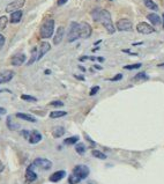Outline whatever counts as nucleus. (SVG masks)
<instances>
[{"label":"nucleus","instance_id":"29","mask_svg":"<svg viewBox=\"0 0 164 184\" xmlns=\"http://www.w3.org/2000/svg\"><path fill=\"white\" fill-rule=\"evenodd\" d=\"M99 14H101V8H95L94 11L91 12V16H93V20L96 22L99 21Z\"/></svg>","mask_w":164,"mask_h":184},{"label":"nucleus","instance_id":"6","mask_svg":"<svg viewBox=\"0 0 164 184\" xmlns=\"http://www.w3.org/2000/svg\"><path fill=\"white\" fill-rule=\"evenodd\" d=\"M33 166H36L37 168L39 169H43V170H49L52 168V162L47 159H43V158H37L35 159Z\"/></svg>","mask_w":164,"mask_h":184},{"label":"nucleus","instance_id":"28","mask_svg":"<svg viewBox=\"0 0 164 184\" xmlns=\"http://www.w3.org/2000/svg\"><path fill=\"white\" fill-rule=\"evenodd\" d=\"M82 180L80 178V177H77V175H74V174H72L69 177H68V183L69 184H77L80 183Z\"/></svg>","mask_w":164,"mask_h":184},{"label":"nucleus","instance_id":"23","mask_svg":"<svg viewBox=\"0 0 164 184\" xmlns=\"http://www.w3.org/2000/svg\"><path fill=\"white\" fill-rule=\"evenodd\" d=\"M91 154H93V156H94V158L99 159V160H105V159H106V155H105L104 153H102L101 151H97V150L91 151Z\"/></svg>","mask_w":164,"mask_h":184},{"label":"nucleus","instance_id":"22","mask_svg":"<svg viewBox=\"0 0 164 184\" xmlns=\"http://www.w3.org/2000/svg\"><path fill=\"white\" fill-rule=\"evenodd\" d=\"M143 4H144V6H146L147 8L152 10V11H154V12L158 11V6L156 5V2L153 1V0H143Z\"/></svg>","mask_w":164,"mask_h":184},{"label":"nucleus","instance_id":"15","mask_svg":"<svg viewBox=\"0 0 164 184\" xmlns=\"http://www.w3.org/2000/svg\"><path fill=\"white\" fill-rule=\"evenodd\" d=\"M26 180H27L28 182H34V181L37 180V174L33 170V164L29 166V167L27 168V170H26Z\"/></svg>","mask_w":164,"mask_h":184},{"label":"nucleus","instance_id":"39","mask_svg":"<svg viewBox=\"0 0 164 184\" xmlns=\"http://www.w3.org/2000/svg\"><path fill=\"white\" fill-rule=\"evenodd\" d=\"M22 133H23L24 138H26V139H28V137H29V132H28V131H22Z\"/></svg>","mask_w":164,"mask_h":184},{"label":"nucleus","instance_id":"20","mask_svg":"<svg viewBox=\"0 0 164 184\" xmlns=\"http://www.w3.org/2000/svg\"><path fill=\"white\" fill-rule=\"evenodd\" d=\"M37 58H38V48H34L31 50V57L28 60L27 65H33L35 62H37Z\"/></svg>","mask_w":164,"mask_h":184},{"label":"nucleus","instance_id":"16","mask_svg":"<svg viewBox=\"0 0 164 184\" xmlns=\"http://www.w3.org/2000/svg\"><path fill=\"white\" fill-rule=\"evenodd\" d=\"M65 176H66L65 170H58V172H55V173H53L51 176H50V181H51V182H53V183H55V182L61 181Z\"/></svg>","mask_w":164,"mask_h":184},{"label":"nucleus","instance_id":"3","mask_svg":"<svg viewBox=\"0 0 164 184\" xmlns=\"http://www.w3.org/2000/svg\"><path fill=\"white\" fill-rule=\"evenodd\" d=\"M93 33V28L91 26L87 23V22H82V23H79V35H80V38H83V40H87L91 36Z\"/></svg>","mask_w":164,"mask_h":184},{"label":"nucleus","instance_id":"14","mask_svg":"<svg viewBox=\"0 0 164 184\" xmlns=\"http://www.w3.org/2000/svg\"><path fill=\"white\" fill-rule=\"evenodd\" d=\"M28 140L30 144H38L39 141L42 140V134L38 132L37 130H34L29 133V137H28Z\"/></svg>","mask_w":164,"mask_h":184},{"label":"nucleus","instance_id":"43","mask_svg":"<svg viewBox=\"0 0 164 184\" xmlns=\"http://www.w3.org/2000/svg\"><path fill=\"white\" fill-rule=\"evenodd\" d=\"M2 170H4V164H2V163L0 162V173H1Z\"/></svg>","mask_w":164,"mask_h":184},{"label":"nucleus","instance_id":"11","mask_svg":"<svg viewBox=\"0 0 164 184\" xmlns=\"http://www.w3.org/2000/svg\"><path fill=\"white\" fill-rule=\"evenodd\" d=\"M50 49H51L50 43H47V42H42L41 45H39V48H38V58H37V62L41 60L44 56L50 51Z\"/></svg>","mask_w":164,"mask_h":184},{"label":"nucleus","instance_id":"32","mask_svg":"<svg viewBox=\"0 0 164 184\" xmlns=\"http://www.w3.org/2000/svg\"><path fill=\"white\" fill-rule=\"evenodd\" d=\"M21 98L22 100H24V101H30V102H36V101H37V98L36 97H33V96H30V95H26V94L21 95Z\"/></svg>","mask_w":164,"mask_h":184},{"label":"nucleus","instance_id":"35","mask_svg":"<svg viewBox=\"0 0 164 184\" xmlns=\"http://www.w3.org/2000/svg\"><path fill=\"white\" fill-rule=\"evenodd\" d=\"M50 106H52V107H63L64 103H63L61 101H52V102L50 103Z\"/></svg>","mask_w":164,"mask_h":184},{"label":"nucleus","instance_id":"8","mask_svg":"<svg viewBox=\"0 0 164 184\" xmlns=\"http://www.w3.org/2000/svg\"><path fill=\"white\" fill-rule=\"evenodd\" d=\"M116 27H117V29L119 32H128V30L132 29L133 24H132V22L128 19H120V20L117 21Z\"/></svg>","mask_w":164,"mask_h":184},{"label":"nucleus","instance_id":"21","mask_svg":"<svg viewBox=\"0 0 164 184\" xmlns=\"http://www.w3.org/2000/svg\"><path fill=\"white\" fill-rule=\"evenodd\" d=\"M64 134H65V129L63 126H55V129H53V131H52V136L55 138H60Z\"/></svg>","mask_w":164,"mask_h":184},{"label":"nucleus","instance_id":"42","mask_svg":"<svg viewBox=\"0 0 164 184\" xmlns=\"http://www.w3.org/2000/svg\"><path fill=\"white\" fill-rule=\"evenodd\" d=\"M77 79H80V80H85V78L83 76H74Z\"/></svg>","mask_w":164,"mask_h":184},{"label":"nucleus","instance_id":"5","mask_svg":"<svg viewBox=\"0 0 164 184\" xmlns=\"http://www.w3.org/2000/svg\"><path fill=\"white\" fill-rule=\"evenodd\" d=\"M89 173H90V170H89V168H88L87 166H85V164H77V166L74 167L72 174L77 175V177H80L81 180H85V178L88 177Z\"/></svg>","mask_w":164,"mask_h":184},{"label":"nucleus","instance_id":"38","mask_svg":"<svg viewBox=\"0 0 164 184\" xmlns=\"http://www.w3.org/2000/svg\"><path fill=\"white\" fill-rule=\"evenodd\" d=\"M67 1H68V0H58L57 4H58V6H63V5H65Z\"/></svg>","mask_w":164,"mask_h":184},{"label":"nucleus","instance_id":"33","mask_svg":"<svg viewBox=\"0 0 164 184\" xmlns=\"http://www.w3.org/2000/svg\"><path fill=\"white\" fill-rule=\"evenodd\" d=\"M140 79H148V76H147V74L144 72H141V73H139V74L135 76L134 80H140Z\"/></svg>","mask_w":164,"mask_h":184},{"label":"nucleus","instance_id":"2","mask_svg":"<svg viewBox=\"0 0 164 184\" xmlns=\"http://www.w3.org/2000/svg\"><path fill=\"white\" fill-rule=\"evenodd\" d=\"M53 32H55V20L50 19V20H46L42 24L39 35L42 38H50L53 35Z\"/></svg>","mask_w":164,"mask_h":184},{"label":"nucleus","instance_id":"7","mask_svg":"<svg viewBox=\"0 0 164 184\" xmlns=\"http://www.w3.org/2000/svg\"><path fill=\"white\" fill-rule=\"evenodd\" d=\"M136 30H138V33L143 34V35H149V34H153L156 32L153 26L148 24L147 22H140V23H138L136 24Z\"/></svg>","mask_w":164,"mask_h":184},{"label":"nucleus","instance_id":"17","mask_svg":"<svg viewBox=\"0 0 164 184\" xmlns=\"http://www.w3.org/2000/svg\"><path fill=\"white\" fill-rule=\"evenodd\" d=\"M147 19H148V21L152 22L153 26H160V24L162 23V20H161V18H160V15H157L156 13H150V14H148V15H147Z\"/></svg>","mask_w":164,"mask_h":184},{"label":"nucleus","instance_id":"18","mask_svg":"<svg viewBox=\"0 0 164 184\" xmlns=\"http://www.w3.org/2000/svg\"><path fill=\"white\" fill-rule=\"evenodd\" d=\"M16 117L20 119H23V120H27V122H30V123L37 122V119L35 118L34 116L29 115V114H24V112H17L16 114Z\"/></svg>","mask_w":164,"mask_h":184},{"label":"nucleus","instance_id":"10","mask_svg":"<svg viewBox=\"0 0 164 184\" xmlns=\"http://www.w3.org/2000/svg\"><path fill=\"white\" fill-rule=\"evenodd\" d=\"M14 71L12 70H5V71H1L0 72V85L1 84H7L12 79L14 78Z\"/></svg>","mask_w":164,"mask_h":184},{"label":"nucleus","instance_id":"1","mask_svg":"<svg viewBox=\"0 0 164 184\" xmlns=\"http://www.w3.org/2000/svg\"><path fill=\"white\" fill-rule=\"evenodd\" d=\"M103 27L106 29V32L109 34H114L116 33V27L112 22V19H111V14H110L109 11L106 10H101V14H99V21Z\"/></svg>","mask_w":164,"mask_h":184},{"label":"nucleus","instance_id":"25","mask_svg":"<svg viewBox=\"0 0 164 184\" xmlns=\"http://www.w3.org/2000/svg\"><path fill=\"white\" fill-rule=\"evenodd\" d=\"M75 151H77V154L83 155V154L86 153V146H85L82 142H79V144L75 145Z\"/></svg>","mask_w":164,"mask_h":184},{"label":"nucleus","instance_id":"26","mask_svg":"<svg viewBox=\"0 0 164 184\" xmlns=\"http://www.w3.org/2000/svg\"><path fill=\"white\" fill-rule=\"evenodd\" d=\"M67 115V112L66 111H52L51 114H50V117L51 118H60V117H64Z\"/></svg>","mask_w":164,"mask_h":184},{"label":"nucleus","instance_id":"40","mask_svg":"<svg viewBox=\"0 0 164 184\" xmlns=\"http://www.w3.org/2000/svg\"><path fill=\"white\" fill-rule=\"evenodd\" d=\"M0 114H1V115L6 114V109H5V108H1V107H0Z\"/></svg>","mask_w":164,"mask_h":184},{"label":"nucleus","instance_id":"24","mask_svg":"<svg viewBox=\"0 0 164 184\" xmlns=\"http://www.w3.org/2000/svg\"><path fill=\"white\" fill-rule=\"evenodd\" d=\"M7 24H8V18L7 16H0V33L7 27Z\"/></svg>","mask_w":164,"mask_h":184},{"label":"nucleus","instance_id":"9","mask_svg":"<svg viewBox=\"0 0 164 184\" xmlns=\"http://www.w3.org/2000/svg\"><path fill=\"white\" fill-rule=\"evenodd\" d=\"M24 4H26V0H13L6 6V12L9 13V12L19 11L24 6Z\"/></svg>","mask_w":164,"mask_h":184},{"label":"nucleus","instance_id":"44","mask_svg":"<svg viewBox=\"0 0 164 184\" xmlns=\"http://www.w3.org/2000/svg\"><path fill=\"white\" fill-rule=\"evenodd\" d=\"M94 67H95L96 70H102V67H101V66H99V65H95V66H94Z\"/></svg>","mask_w":164,"mask_h":184},{"label":"nucleus","instance_id":"47","mask_svg":"<svg viewBox=\"0 0 164 184\" xmlns=\"http://www.w3.org/2000/svg\"><path fill=\"white\" fill-rule=\"evenodd\" d=\"M158 67H164V63H162V64H160V65H158Z\"/></svg>","mask_w":164,"mask_h":184},{"label":"nucleus","instance_id":"4","mask_svg":"<svg viewBox=\"0 0 164 184\" xmlns=\"http://www.w3.org/2000/svg\"><path fill=\"white\" fill-rule=\"evenodd\" d=\"M77 38H80V35H79V23L77 22H72L71 26H69V30L67 34V41L69 43L77 41Z\"/></svg>","mask_w":164,"mask_h":184},{"label":"nucleus","instance_id":"31","mask_svg":"<svg viewBox=\"0 0 164 184\" xmlns=\"http://www.w3.org/2000/svg\"><path fill=\"white\" fill-rule=\"evenodd\" d=\"M7 126L9 128V130H16V129H19V128H20L17 124H15V125H14V124L12 123L11 117H8V118H7Z\"/></svg>","mask_w":164,"mask_h":184},{"label":"nucleus","instance_id":"37","mask_svg":"<svg viewBox=\"0 0 164 184\" xmlns=\"http://www.w3.org/2000/svg\"><path fill=\"white\" fill-rule=\"evenodd\" d=\"M121 79H122V74H117L114 78L110 79V81H118V80H121Z\"/></svg>","mask_w":164,"mask_h":184},{"label":"nucleus","instance_id":"27","mask_svg":"<svg viewBox=\"0 0 164 184\" xmlns=\"http://www.w3.org/2000/svg\"><path fill=\"white\" fill-rule=\"evenodd\" d=\"M79 141V136H73V137H69L64 140V144L65 145H74Z\"/></svg>","mask_w":164,"mask_h":184},{"label":"nucleus","instance_id":"12","mask_svg":"<svg viewBox=\"0 0 164 184\" xmlns=\"http://www.w3.org/2000/svg\"><path fill=\"white\" fill-rule=\"evenodd\" d=\"M26 62V54H16L12 57L11 64L13 66H21Z\"/></svg>","mask_w":164,"mask_h":184},{"label":"nucleus","instance_id":"34","mask_svg":"<svg viewBox=\"0 0 164 184\" xmlns=\"http://www.w3.org/2000/svg\"><path fill=\"white\" fill-rule=\"evenodd\" d=\"M99 90V87L98 86H95L91 88V90H90V93H89V95L90 96H94V95H96L97 94V92Z\"/></svg>","mask_w":164,"mask_h":184},{"label":"nucleus","instance_id":"46","mask_svg":"<svg viewBox=\"0 0 164 184\" xmlns=\"http://www.w3.org/2000/svg\"><path fill=\"white\" fill-rule=\"evenodd\" d=\"M98 60L99 62H103V60H104V58H103V57H98Z\"/></svg>","mask_w":164,"mask_h":184},{"label":"nucleus","instance_id":"13","mask_svg":"<svg viewBox=\"0 0 164 184\" xmlns=\"http://www.w3.org/2000/svg\"><path fill=\"white\" fill-rule=\"evenodd\" d=\"M64 35H65V28L64 27H59L57 30H55V35L53 37V44L58 45V44L61 43L63 38H64Z\"/></svg>","mask_w":164,"mask_h":184},{"label":"nucleus","instance_id":"30","mask_svg":"<svg viewBox=\"0 0 164 184\" xmlns=\"http://www.w3.org/2000/svg\"><path fill=\"white\" fill-rule=\"evenodd\" d=\"M142 66V64L141 63H136V64H132V65H126V66H124V68L125 70H138V68H140Z\"/></svg>","mask_w":164,"mask_h":184},{"label":"nucleus","instance_id":"36","mask_svg":"<svg viewBox=\"0 0 164 184\" xmlns=\"http://www.w3.org/2000/svg\"><path fill=\"white\" fill-rule=\"evenodd\" d=\"M5 42H6V40H5V36L0 34V50H1L2 48H4V45H5Z\"/></svg>","mask_w":164,"mask_h":184},{"label":"nucleus","instance_id":"45","mask_svg":"<svg viewBox=\"0 0 164 184\" xmlns=\"http://www.w3.org/2000/svg\"><path fill=\"white\" fill-rule=\"evenodd\" d=\"M162 26H163V29H164V13L163 15H162Z\"/></svg>","mask_w":164,"mask_h":184},{"label":"nucleus","instance_id":"41","mask_svg":"<svg viewBox=\"0 0 164 184\" xmlns=\"http://www.w3.org/2000/svg\"><path fill=\"white\" fill-rule=\"evenodd\" d=\"M86 138H87V140L89 141V142H90V144H91V145H95V142H94V141L91 140V139H90V138H89V137H88V136H86Z\"/></svg>","mask_w":164,"mask_h":184},{"label":"nucleus","instance_id":"19","mask_svg":"<svg viewBox=\"0 0 164 184\" xmlns=\"http://www.w3.org/2000/svg\"><path fill=\"white\" fill-rule=\"evenodd\" d=\"M22 15H23V13H22L21 10L15 11V12H12L11 22L12 23H17V22H20L21 21V19H22Z\"/></svg>","mask_w":164,"mask_h":184},{"label":"nucleus","instance_id":"48","mask_svg":"<svg viewBox=\"0 0 164 184\" xmlns=\"http://www.w3.org/2000/svg\"><path fill=\"white\" fill-rule=\"evenodd\" d=\"M109 1H112V0H109Z\"/></svg>","mask_w":164,"mask_h":184}]
</instances>
